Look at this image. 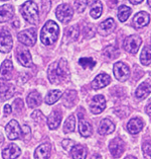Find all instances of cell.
<instances>
[{
  "label": "cell",
  "instance_id": "obj_1",
  "mask_svg": "<svg viewBox=\"0 0 151 159\" xmlns=\"http://www.w3.org/2000/svg\"><path fill=\"white\" fill-rule=\"evenodd\" d=\"M48 77L49 82L52 84H60L64 81H68L69 78V68L67 60L61 59L59 62L50 64L48 69Z\"/></svg>",
  "mask_w": 151,
  "mask_h": 159
},
{
  "label": "cell",
  "instance_id": "obj_2",
  "mask_svg": "<svg viewBox=\"0 0 151 159\" xmlns=\"http://www.w3.org/2000/svg\"><path fill=\"white\" fill-rule=\"evenodd\" d=\"M60 34V28L55 21L48 20L44 25L40 33V40L45 46H52L57 42Z\"/></svg>",
  "mask_w": 151,
  "mask_h": 159
},
{
  "label": "cell",
  "instance_id": "obj_3",
  "mask_svg": "<svg viewBox=\"0 0 151 159\" xmlns=\"http://www.w3.org/2000/svg\"><path fill=\"white\" fill-rule=\"evenodd\" d=\"M20 12L23 18L28 24L37 25L38 20H40V15H38V6L34 1H26L21 6Z\"/></svg>",
  "mask_w": 151,
  "mask_h": 159
},
{
  "label": "cell",
  "instance_id": "obj_4",
  "mask_svg": "<svg viewBox=\"0 0 151 159\" xmlns=\"http://www.w3.org/2000/svg\"><path fill=\"white\" fill-rule=\"evenodd\" d=\"M142 44L141 38L137 36V34H132L125 39L123 44V48L125 49L126 52L130 54H136L138 52L139 48Z\"/></svg>",
  "mask_w": 151,
  "mask_h": 159
},
{
  "label": "cell",
  "instance_id": "obj_5",
  "mask_svg": "<svg viewBox=\"0 0 151 159\" xmlns=\"http://www.w3.org/2000/svg\"><path fill=\"white\" fill-rule=\"evenodd\" d=\"M36 29H28L25 30H22L18 34V41L21 44L27 46V47H32V46L36 43Z\"/></svg>",
  "mask_w": 151,
  "mask_h": 159
},
{
  "label": "cell",
  "instance_id": "obj_6",
  "mask_svg": "<svg viewBox=\"0 0 151 159\" xmlns=\"http://www.w3.org/2000/svg\"><path fill=\"white\" fill-rule=\"evenodd\" d=\"M13 47V40L10 33L4 28L0 29V52L8 53Z\"/></svg>",
  "mask_w": 151,
  "mask_h": 159
},
{
  "label": "cell",
  "instance_id": "obj_7",
  "mask_svg": "<svg viewBox=\"0 0 151 159\" xmlns=\"http://www.w3.org/2000/svg\"><path fill=\"white\" fill-rule=\"evenodd\" d=\"M56 15L57 19L63 22V24H68L71 21L73 15V9L69 4H61L57 8Z\"/></svg>",
  "mask_w": 151,
  "mask_h": 159
},
{
  "label": "cell",
  "instance_id": "obj_8",
  "mask_svg": "<svg viewBox=\"0 0 151 159\" xmlns=\"http://www.w3.org/2000/svg\"><path fill=\"white\" fill-rule=\"evenodd\" d=\"M5 131L9 140H17V139H20L22 136V130L16 120H12L7 124Z\"/></svg>",
  "mask_w": 151,
  "mask_h": 159
},
{
  "label": "cell",
  "instance_id": "obj_9",
  "mask_svg": "<svg viewBox=\"0 0 151 159\" xmlns=\"http://www.w3.org/2000/svg\"><path fill=\"white\" fill-rule=\"evenodd\" d=\"M113 71L116 79L122 81V82L126 81L130 76V69L128 67V65H126L123 62H117V63H115Z\"/></svg>",
  "mask_w": 151,
  "mask_h": 159
},
{
  "label": "cell",
  "instance_id": "obj_10",
  "mask_svg": "<svg viewBox=\"0 0 151 159\" xmlns=\"http://www.w3.org/2000/svg\"><path fill=\"white\" fill-rule=\"evenodd\" d=\"M106 107V99L103 95H96L93 98L91 104H90V110L94 115L101 114Z\"/></svg>",
  "mask_w": 151,
  "mask_h": 159
},
{
  "label": "cell",
  "instance_id": "obj_11",
  "mask_svg": "<svg viewBox=\"0 0 151 159\" xmlns=\"http://www.w3.org/2000/svg\"><path fill=\"white\" fill-rule=\"evenodd\" d=\"M109 150L112 154V156L115 158L120 157L125 150V143H124L120 138H115L110 142Z\"/></svg>",
  "mask_w": 151,
  "mask_h": 159
},
{
  "label": "cell",
  "instance_id": "obj_12",
  "mask_svg": "<svg viewBox=\"0 0 151 159\" xmlns=\"http://www.w3.org/2000/svg\"><path fill=\"white\" fill-rule=\"evenodd\" d=\"M16 57L19 63L22 66H24V67H30L32 65L31 55H30V52L26 48L18 47L16 50Z\"/></svg>",
  "mask_w": 151,
  "mask_h": 159
},
{
  "label": "cell",
  "instance_id": "obj_13",
  "mask_svg": "<svg viewBox=\"0 0 151 159\" xmlns=\"http://www.w3.org/2000/svg\"><path fill=\"white\" fill-rule=\"evenodd\" d=\"M116 29V24L113 18H108L105 21L101 22V25L98 28V32L101 36H109L110 34L114 32V30Z\"/></svg>",
  "mask_w": 151,
  "mask_h": 159
},
{
  "label": "cell",
  "instance_id": "obj_14",
  "mask_svg": "<svg viewBox=\"0 0 151 159\" xmlns=\"http://www.w3.org/2000/svg\"><path fill=\"white\" fill-rule=\"evenodd\" d=\"M13 64L10 60H5L0 68V80H10L12 77Z\"/></svg>",
  "mask_w": 151,
  "mask_h": 159
},
{
  "label": "cell",
  "instance_id": "obj_15",
  "mask_svg": "<svg viewBox=\"0 0 151 159\" xmlns=\"http://www.w3.org/2000/svg\"><path fill=\"white\" fill-rule=\"evenodd\" d=\"M21 153L20 148L15 144H8L6 148L2 151V157L3 159H16Z\"/></svg>",
  "mask_w": 151,
  "mask_h": 159
},
{
  "label": "cell",
  "instance_id": "obj_16",
  "mask_svg": "<svg viewBox=\"0 0 151 159\" xmlns=\"http://www.w3.org/2000/svg\"><path fill=\"white\" fill-rule=\"evenodd\" d=\"M111 82V77L106 73H101L98 76L95 77V79L92 81L93 89H101L107 86Z\"/></svg>",
  "mask_w": 151,
  "mask_h": 159
},
{
  "label": "cell",
  "instance_id": "obj_17",
  "mask_svg": "<svg viewBox=\"0 0 151 159\" xmlns=\"http://www.w3.org/2000/svg\"><path fill=\"white\" fill-rule=\"evenodd\" d=\"M150 22V15L145 12V11H141V12H138L133 18V24L134 26L137 29H141L144 28V26L148 25Z\"/></svg>",
  "mask_w": 151,
  "mask_h": 159
},
{
  "label": "cell",
  "instance_id": "obj_18",
  "mask_svg": "<svg viewBox=\"0 0 151 159\" xmlns=\"http://www.w3.org/2000/svg\"><path fill=\"white\" fill-rule=\"evenodd\" d=\"M52 151V145L49 143H44L37 147L34 152V158L36 159H48Z\"/></svg>",
  "mask_w": 151,
  "mask_h": 159
},
{
  "label": "cell",
  "instance_id": "obj_19",
  "mask_svg": "<svg viewBox=\"0 0 151 159\" xmlns=\"http://www.w3.org/2000/svg\"><path fill=\"white\" fill-rule=\"evenodd\" d=\"M13 14H14V8L12 7V5L6 4L0 6V24L8 21L9 19L12 18Z\"/></svg>",
  "mask_w": 151,
  "mask_h": 159
},
{
  "label": "cell",
  "instance_id": "obj_20",
  "mask_svg": "<svg viewBox=\"0 0 151 159\" xmlns=\"http://www.w3.org/2000/svg\"><path fill=\"white\" fill-rule=\"evenodd\" d=\"M63 116L59 111H53L48 118V126L50 130H55L60 126Z\"/></svg>",
  "mask_w": 151,
  "mask_h": 159
},
{
  "label": "cell",
  "instance_id": "obj_21",
  "mask_svg": "<svg viewBox=\"0 0 151 159\" xmlns=\"http://www.w3.org/2000/svg\"><path fill=\"white\" fill-rule=\"evenodd\" d=\"M115 130V125L114 123L109 119H105L101 122L99 126V133L100 135H109L113 133Z\"/></svg>",
  "mask_w": 151,
  "mask_h": 159
},
{
  "label": "cell",
  "instance_id": "obj_22",
  "mask_svg": "<svg viewBox=\"0 0 151 159\" xmlns=\"http://www.w3.org/2000/svg\"><path fill=\"white\" fill-rule=\"evenodd\" d=\"M142 129H143V122H142V120L139 118L130 120L128 124H127V130H128L131 134H138Z\"/></svg>",
  "mask_w": 151,
  "mask_h": 159
},
{
  "label": "cell",
  "instance_id": "obj_23",
  "mask_svg": "<svg viewBox=\"0 0 151 159\" xmlns=\"http://www.w3.org/2000/svg\"><path fill=\"white\" fill-rule=\"evenodd\" d=\"M79 34L80 29L78 25L69 26L65 30V40H67V42H75L78 40Z\"/></svg>",
  "mask_w": 151,
  "mask_h": 159
},
{
  "label": "cell",
  "instance_id": "obj_24",
  "mask_svg": "<svg viewBox=\"0 0 151 159\" xmlns=\"http://www.w3.org/2000/svg\"><path fill=\"white\" fill-rule=\"evenodd\" d=\"M151 91V85L148 82H143L138 86L135 92V95L138 99H144L149 95Z\"/></svg>",
  "mask_w": 151,
  "mask_h": 159
},
{
  "label": "cell",
  "instance_id": "obj_25",
  "mask_svg": "<svg viewBox=\"0 0 151 159\" xmlns=\"http://www.w3.org/2000/svg\"><path fill=\"white\" fill-rule=\"evenodd\" d=\"M79 131L80 134L83 136V137H90L93 134V129L91 124L89 123L88 121L84 119H81L79 122Z\"/></svg>",
  "mask_w": 151,
  "mask_h": 159
},
{
  "label": "cell",
  "instance_id": "obj_26",
  "mask_svg": "<svg viewBox=\"0 0 151 159\" xmlns=\"http://www.w3.org/2000/svg\"><path fill=\"white\" fill-rule=\"evenodd\" d=\"M73 159H86L87 158V148L83 145H75L71 150Z\"/></svg>",
  "mask_w": 151,
  "mask_h": 159
},
{
  "label": "cell",
  "instance_id": "obj_27",
  "mask_svg": "<svg viewBox=\"0 0 151 159\" xmlns=\"http://www.w3.org/2000/svg\"><path fill=\"white\" fill-rule=\"evenodd\" d=\"M26 102H27L29 107H36L41 104L42 99L40 94L37 91H32L28 94L27 98H26Z\"/></svg>",
  "mask_w": 151,
  "mask_h": 159
},
{
  "label": "cell",
  "instance_id": "obj_28",
  "mask_svg": "<svg viewBox=\"0 0 151 159\" xmlns=\"http://www.w3.org/2000/svg\"><path fill=\"white\" fill-rule=\"evenodd\" d=\"M14 93V87L11 84H1L0 85V94L2 99H8Z\"/></svg>",
  "mask_w": 151,
  "mask_h": 159
},
{
  "label": "cell",
  "instance_id": "obj_29",
  "mask_svg": "<svg viewBox=\"0 0 151 159\" xmlns=\"http://www.w3.org/2000/svg\"><path fill=\"white\" fill-rule=\"evenodd\" d=\"M63 93H61V90H50L48 95L45 96V103L46 104H53L55 102H57L59 100Z\"/></svg>",
  "mask_w": 151,
  "mask_h": 159
},
{
  "label": "cell",
  "instance_id": "obj_30",
  "mask_svg": "<svg viewBox=\"0 0 151 159\" xmlns=\"http://www.w3.org/2000/svg\"><path fill=\"white\" fill-rule=\"evenodd\" d=\"M131 8L126 5H121L118 8V18L121 22H125L131 14Z\"/></svg>",
  "mask_w": 151,
  "mask_h": 159
},
{
  "label": "cell",
  "instance_id": "obj_31",
  "mask_svg": "<svg viewBox=\"0 0 151 159\" xmlns=\"http://www.w3.org/2000/svg\"><path fill=\"white\" fill-rule=\"evenodd\" d=\"M102 12H103V4L101 1H96L95 4L92 6V9L90 11V14L93 18H99L101 15H102Z\"/></svg>",
  "mask_w": 151,
  "mask_h": 159
},
{
  "label": "cell",
  "instance_id": "obj_32",
  "mask_svg": "<svg viewBox=\"0 0 151 159\" xmlns=\"http://www.w3.org/2000/svg\"><path fill=\"white\" fill-rule=\"evenodd\" d=\"M140 61H141V63L145 66H148L151 64V48L150 47L143 48L141 56H140Z\"/></svg>",
  "mask_w": 151,
  "mask_h": 159
},
{
  "label": "cell",
  "instance_id": "obj_33",
  "mask_svg": "<svg viewBox=\"0 0 151 159\" xmlns=\"http://www.w3.org/2000/svg\"><path fill=\"white\" fill-rule=\"evenodd\" d=\"M103 54L108 58V59L113 60L119 56L120 52L117 48L114 47V46H108V47L103 51Z\"/></svg>",
  "mask_w": 151,
  "mask_h": 159
},
{
  "label": "cell",
  "instance_id": "obj_34",
  "mask_svg": "<svg viewBox=\"0 0 151 159\" xmlns=\"http://www.w3.org/2000/svg\"><path fill=\"white\" fill-rule=\"evenodd\" d=\"M75 127H76V120L73 116H69L67 119V121L65 122L64 125V132L65 133H71V132L75 131Z\"/></svg>",
  "mask_w": 151,
  "mask_h": 159
},
{
  "label": "cell",
  "instance_id": "obj_35",
  "mask_svg": "<svg viewBox=\"0 0 151 159\" xmlns=\"http://www.w3.org/2000/svg\"><path fill=\"white\" fill-rule=\"evenodd\" d=\"M79 64L85 69H93L96 65V61L90 57H84L79 60Z\"/></svg>",
  "mask_w": 151,
  "mask_h": 159
},
{
  "label": "cell",
  "instance_id": "obj_36",
  "mask_svg": "<svg viewBox=\"0 0 151 159\" xmlns=\"http://www.w3.org/2000/svg\"><path fill=\"white\" fill-rule=\"evenodd\" d=\"M88 6V0H76L75 7L77 12L82 13L86 10V7Z\"/></svg>",
  "mask_w": 151,
  "mask_h": 159
},
{
  "label": "cell",
  "instance_id": "obj_37",
  "mask_svg": "<svg viewBox=\"0 0 151 159\" xmlns=\"http://www.w3.org/2000/svg\"><path fill=\"white\" fill-rule=\"evenodd\" d=\"M143 150V155H144L145 159H151V143L146 142L143 144L142 147Z\"/></svg>",
  "mask_w": 151,
  "mask_h": 159
},
{
  "label": "cell",
  "instance_id": "obj_38",
  "mask_svg": "<svg viewBox=\"0 0 151 159\" xmlns=\"http://www.w3.org/2000/svg\"><path fill=\"white\" fill-rule=\"evenodd\" d=\"M85 38H92L95 34V28L92 25H87L84 29Z\"/></svg>",
  "mask_w": 151,
  "mask_h": 159
},
{
  "label": "cell",
  "instance_id": "obj_39",
  "mask_svg": "<svg viewBox=\"0 0 151 159\" xmlns=\"http://www.w3.org/2000/svg\"><path fill=\"white\" fill-rule=\"evenodd\" d=\"M30 135H31L30 128L28 126H23L22 127V136H24V137H29Z\"/></svg>",
  "mask_w": 151,
  "mask_h": 159
},
{
  "label": "cell",
  "instance_id": "obj_40",
  "mask_svg": "<svg viewBox=\"0 0 151 159\" xmlns=\"http://www.w3.org/2000/svg\"><path fill=\"white\" fill-rule=\"evenodd\" d=\"M12 112V108H11L10 104H6L4 107V116H9Z\"/></svg>",
  "mask_w": 151,
  "mask_h": 159
},
{
  "label": "cell",
  "instance_id": "obj_41",
  "mask_svg": "<svg viewBox=\"0 0 151 159\" xmlns=\"http://www.w3.org/2000/svg\"><path fill=\"white\" fill-rule=\"evenodd\" d=\"M146 111H147V114H148L149 116H151V99L149 100L148 106H147V107H146Z\"/></svg>",
  "mask_w": 151,
  "mask_h": 159
},
{
  "label": "cell",
  "instance_id": "obj_42",
  "mask_svg": "<svg viewBox=\"0 0 151 159\" xmlns=\"http://www.w3.org/2000/svg\"><path fill=\"white\" fill-rule=\"evenodd\" d=\"M129 1L132 3V4H139V3H141L143 0H129Z\"/></svg>",
  "mask_w": 151,
  "mask_h": 159
},
{
  "label": "cell",
  "instance_id": "obj_43",
  "mask_svg": "<svg viewBox=\"0 0 151 159\" xmlns=\"http://www.w3.org/2000/svg\"><path fill=\"white\" fill-rule=\"evenodd\" d=\"M91 159H102V157H101L99 154H94V155L92 156Z\"/></svg>",
  "mask_w": 151,
  "mask_h": 159
},
{
  "label": "cell",
  "instance_id": "obj_44",
  "mask_svg": "<svg viewBox=\"0 0 151 159\" xmlns=\"http://www.w3.org/2000/svg\"><path fill=\"white\" fill-rule=\"evenodd\" d=\"M2 142H3V136H2L1 133H0V144H1Z\"/></svg>",
  "mask_w": 151,
  "mask_h": 159
},
{
  "label": "cell",
  "instance_id": "obj_45",
  "mask_svg": "<svg viewBox=\"0 0 151 159\" xmlns=\"http://www.w3.org/2000/svg\"><path fill=\"white\" fill-rule=\"evenodd\" d=\"M125 159H137V158H135L134 156H127Z\"/></svg>",
  "mask_w": 151,
  "mask_h": 159
},
{
  "label": "cell",
  "instance_id": "obj_46",
  "mask_svg": "<svg viewBox=\"0 0 151 159\" xmlns=\"http://www.w3.org/2000/svg\"><path fill=\"white\" fill-rule=\"evenodd\" d=\"M147 2H148V5L151 7V0H148V1H147Z\"/></svg>",
  "mask_w": 151,
  "mask_h": 159
},
{
  "label": "cell",
  "instance_id": "obj_47",
  "mask_svg": "<svg viewBox=\"0 0 151 159\" xmlns=\"http://www.w3.org/2000/svg\"><path fill=\"white\" fill-rule=\"evenodd\" d=\"M1 1H7V0H1Z\"/></svg>",
  "mask_w": 151,
  "mask_h": 159
},
{
  "label": "cell",
  "instance_id": "obj_48",
  "mask_svg": "<svg viewBox=\"0 0 151 159\" xmlns=\"http://www.w3.org/2000/svg\"><path fill=\"white\" fill-rule=\"evenodd\" d=\"M96 1H98V0H96Z\"/></svg>",
  "mask_w": 151,
  "mask_h": 159
},
{
  "label": "cell",
  "instance_id": "obj_49",
  "mask_svg": "<svg viewBox=\"0 0 151 159\" xmlns=\"http://www.w3.org/2000/svg\"><path fill=\"white\" fill-rule=\"evenodd\" d=\"M150 75H151V74H150Z\"/></svg>",
  "mask_w": 151,
  "mask_h": 159
}]
</instances>
